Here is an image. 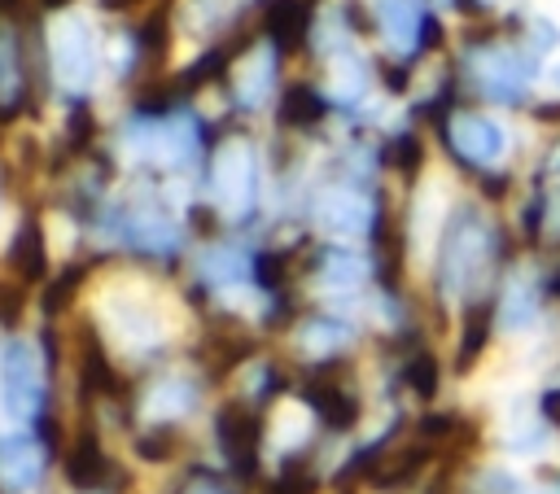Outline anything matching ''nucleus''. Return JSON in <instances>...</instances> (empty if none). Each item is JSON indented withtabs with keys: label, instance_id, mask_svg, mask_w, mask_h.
<instances>
[{
	"label": "nucleus",
	"instance_id": "nucleus-15",
	"mask_svg": "<svg viewBox=\"0 0 560 494\" xmlns=\"http://www.w3.org/2000/svg\"><path fill=\"white\" fill-rule=\"evenodd\" d=\"M179 407H188V389L184 385H162L158 393H153V415H166V411H179Z\"/></svg>",
	"mask_w": 560,
	"mask_h": 494
},
{
	"label": "nucleus",
	"instance_id": "nucleus-18",
	"mask_svg": "<svg viewBox=\"0 0 560 494\" xmlns=\"http://www.w3.org/2000/svg\"><path fill=\"white\" fill-rule=\"evenodd\" d=\"M18 315H22V289L0 284V319H4V324H13Z\"/></svg>",
	"mask_w": 560,
	"mask_h": 494
},
{
	"label": "nucleus",
	"instance_id": "nucleus-1",
	"mask_svg": "<svg viewBox=\"0 0 560 494\" xmlns=\"http://www.w3.org/2000/svg\"><path fill=\"white\" fill-rule=\"evenodd\" d=\"M39 402V363L31 354V345L13 341L4 350V407L13 415H31Z\"/></svg>",
	"mask_w": 560,
	"mask_h": 494
},
{
	"label": "nucleus",
	"instance_id": "nucleus-19",
	"mask_svg": "<svg viewBox=\"0 0 560 494\" xmlns=\"http://www.w3.org/2000/svg\"><path fill=\"white\" fill-rule=\"evenodd\" d=\"M420 428H424V437H446L451 433V415H429Z\"/></svg>",
	"mask_w": 560,
	"mask_h": 494
},
{
	"label": "nucleus",
	"instance_id": "nucleus-20",
	"mask_svg": "<svg viewBox=\"0 0 560 494\" xmlns=\"http://www.w3.org/2000/svg\"><path fill=\"white\" fill-rule=\"evenodd\" d=\"M542 415L560 424V389H551V393H542Z\"/></svg>",
	"mask_w": 560,
	"mask_h": 494
},
{
	"label": "nucleus",
	"instance_id": "nucleus-11",
	"mask_svg": "<svg viewBox=\"0 0 560 494\" xmlns=\"http://www.w3.org/2000/svg\"><path fill=\"white\" fill-rule=\"evenodd\" d=\"M486 337H490V306L481 302V306H472V310H468V319H464V341H459V367H468V363H472V358L481 354Z\"/></svg>",
	"mask_w": 560,
	"mask_h": 494
},
{
	"label": "nucleus",
	"instance_id": "nucleus-13",
	"mask_svg": "<svg viewBox=\"0 0 560 494\" xmlns=\"http://www.w3.org/2000/svg\"><path fill=\"white\" fill-rule=\"evenodd\" d=\"M389 162H394L398 170L416 175V170H420V162H424V153H420V140H416V136H398V140L389 144Z\"/></svg>",
	"mask_w": 560,
	"mask_h": 494
},
{
	"label": "nucleus",
	"instance_id": "nucleus-23",
	"mask_svg": "<svg viewBox=\"0 0 560 494\" xmlns=\"http://www.w3.org/2000/svg\"><path fill=\"white\" fill-rule=\"evenodd\" d=\"M459 9H468V13H481V4H477V0H459Z\"/></svg>",
	"mask_w": 560,
	"mask_h": 494
},
{
	"label": "nucleus",
	"instance_id": "nucleus-22",
	"mask_svg": "<svg viewBox=\"0 0 560 494\" xmlns=\"http://www.w3.org/2000/svg\"><path fill=\"white\" fill-rule=\"evenodd\" d=\"M105 9H131V4H140V0H101Z\"/></svg>",
	"mask_w": 560,
	"mask_h": 494
},
{
	"label": "nucleus",
	"instance_id": "nucleus-6",
	"mask_svg": "<svg viewBox=\"0 0 560 494\" xmlns=\"http://www.w3.org/2000/svg\"><path fill=\"white\" fill-rule=\"evenodd\" d=\"M306 398H311V402L319 407V415H324L328 424H337V428H350V424L359 420V402H354L350 393H341V389H319V385H315Z\"/></svg>",
	"mask_w": 560,
	"mask_h": 494
},
{
	"label": "nucleus",
	"instance_id": "nucleus-10",
	"mask_svg": "<svg viewBox=\"0 0 560 494\" xmlns=\"http://www.w3.org/2000/svg\"><path fill=\"white\" fill-rule=\"evenodd\" d=\"M459 149L472 153V157H494V153H499V131H494V122H486V118H464V127H459Z\"/></svg>",
	"mask_w": 560,
	"mask_h": 494
},
{
	"label": "nucleus",
	"instance_id": "nucleus-7",
	"mask_svg": "<svg viewBox=\"0 0 560 494\" xmlns=\"http://www.w3.org/2000/svg\"><path fill=\"white\" fill-rule=\"evenodd\" d=\"M324 114V101L306 87V83H293L289 92H284V101H280V122H289V127H298V122H315Z\"/></svg>",
	"mask_w": 560,
	"mask_h": 494
},
{
	"label": "nucleus",
	"instance_id": "nucleus-14",
	"mask_svg": "<svg viewBox=\"0 0 560 494\" xmlns=\"http://www.w3.org/2000/svg\"><path fill=\"white\" fill-rule=\"evenodd\" d=\"M79 280H83V267H70L52 289H48V297H44V306L48 310H61V306H70V297H74V289H79Z\"/></svg>",
	"mask_w": 560,
	"mask_h": 494
},
{
	"label": "nucleus",
	"instance_id": "nucleus-9",
	"mask_svg": "<svg viewBox=\"0 0 560 494\" xmlns=\"http://www.w3.org/2000/svg\"><path fill=\"white\" fill-rule=\"evenodd\" d=\"M219 184H223V192H228V201H232L236 210L249 201V162H245L241 149H232V153L223 157V166H219Z\"/></svg>",
	"mask_w": 560,
	"mask_h": 494
},
{
	"label": "nucleus",
	"instance_id": "nucleus-25",
	"mask_svg": "<svg viewBox=\"0 0 560 494\" xmlns=\"http://www.w3.org/2000/svg\"><path fill=\"white\" fill-rule=\"evenodd\" d=\"M551 289H556V293H560V275H556V284H551Z\"/></svg>",
	"mask_w": 560,
	"mask_h": 494
},
{
	"label": "nucleus",
	"instance_id": "nucleus-5",
	"mask_svg": "<svg viewBox=\"0 0 560 494\" xmlns=\"http://www.w3.org/2000/svg\"><path fill=\"white\" fill-rule=\"evenodd\" d=\"M311 22V9L302 0H271V13H267V31L280 39V44H293Z\"/></svg>",
	"mask_w": 560,
	"mask_h": 494
},
{
	"label": "nucleus",
	"instance_id": "nucleus-4",
	"mask_svg": "<svg viewBox=\"0 0 560 494\" xmlns=\"http://www.w3.org/2000/svg\"><path fill=\"white\" fill-rule=\"evenodd\" d=\"M105 472H109V459L101 455L96 437H83V442L66 455V477H70L74 485H96V481H105Z\"/></svg>",
	"mask_w": 560,
	"mask_h": 494
},
{
	"label": "nucleus",
	"instance_id": "nucleus-2",
	"mask_svg": "<svg viewBox=\"0 0 560 494\" xmlns=\"http://www.w3.org/2000/svg\"><path fill=\"white\" fill-rule=\"evenodd\" d=\"M219 433H223V446L241 459V468H249L254 442H258V420H254L249 411H241V407H228V411L219 415Z\"/></svg>",
	"mask_w": 560,
	"mask_h": 494
},
{
	"label": "nucleus",
	"instance_id": "nucleus-12",
	"mask_svg": "<svg viewBox=\"0 0 560 494\" xmlns=\"http://www.w3.org/2000/svg\"><path fill=\"white\" fill-rule=\"evenodd\" d=\"M407 385H411L420 398H433V393H438V363H433L429 354L411 358V363H407Z\"/></svg>",
	"mask_w": 560,
	"mask_h": 494
},
{
	"label": "nucleus",
	"instance_id": "nucleus-24",
	"mask_svg": "<svg viewBox=\"0 0 560 494\" xmlns=\"http://www.w3.org/2000/svg\"><path fill=\"white\" fill-rule=\"evenodd\" d=\"M44 4H48V9H57V4H66V0H44Z\"/></svg>",
	"mask_w": 560,
	"mask_h": 494
},
{
	"label": "nucleus",
	"instance_id": "nucleus-21",
	"mask_svg": "<svg viewBox=\"0 0 560 494\" xmlns=\"http://www.w3.org/2000/svg\"><path fill=\"white\" fill-rule=\"evenodd\" d=\"M433 44H442V26L433 17H424V48H433Z\"/></svg>",
	"mask_w": 560,
	"mask_h": 494
},
{
	"label": "nucleus",
	"instance_id": "nucleus-16",
	"mask_svg": "<svg viewBox=\"0 0 560 494\" xmlns=\"http://www.w3.org/2000/svg\"><path fill=\"white\" fill-rule=\"evenodd\" d=\"M175 450V428H162V437H144L140 442V455L144 459H166Z\"/></svg>",
	"mask_w": 560,
	"mask_h": 494
},
{
	"label": "nucleus",
	"instance_id": "nucleus-26",
	"mask_svg": "<svg viewBox=\"0 0 560 494\" xmlns=\"http://www.w3.org/2000/svg\"><path fill=\"white\" fill-rule=\"evenodd\" d=\"M0 4H4V0H0Z\"/></svg>",
	"mask_w": 560,
	"mask_h": 494
},
{
	"label": "nucleus",
	"instance_id": "nucleus-17",
	"mask_svg": "<svg viewBox=\"0 0 560 494\" xmlns=\"http://www.w3.org/2000/svg\"><path fill=\"white\" fill-rule=\"evenodd\" d=\"M92 131H96V122H92V109H74V114H70V144H83V140H92Z\"/></svg>",
	"mask_w": 560,
	"mask_h": 494
},
{
	"label": "nucleus",
	"instance_id": "nucleus-8",
	"mask_svg": "<svg viewBox=\"0 0 560 494\" xmlns=\"http://www.w3.org/2000/svg\"><path fill=\"white\" fill-rule=\"evenodd\" d=\"M13 267L26 275V280H39L44 275V236H39V227H22L18 232V240H13Z\"/></svg>",
	"mask_w": 560,
	"mask_h": 494
},
{
	"label": "nucleus",
	"instance_id": "nucleus-3",
	"mask_svg": "<svg viewBox=\"0 0 560 494\" xmlns=\"http://www.w3.org/2000/svg\"><path fill=\"white\" fill-rule=\"evenodd\" d=\"M0 472L9 485H31L39 477V450L31 437H9L0 442Z\"/></svg>",
	"mask_w": 560,
	"mask_h": 494
}]
</instances>
